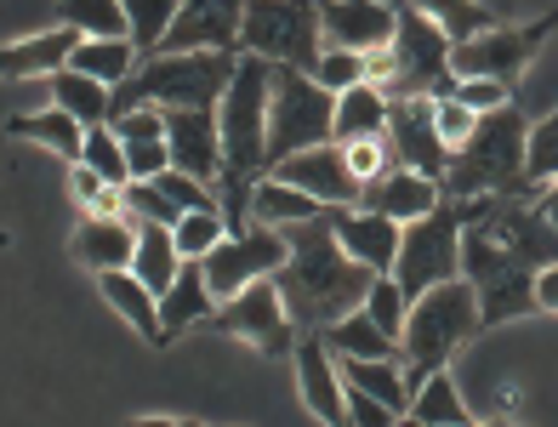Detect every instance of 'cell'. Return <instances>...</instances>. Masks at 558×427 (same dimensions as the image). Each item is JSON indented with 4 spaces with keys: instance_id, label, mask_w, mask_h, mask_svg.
I'll return each mask as SVG.
<instances>
[{
    "instance_id": "1",
    "label": "cell",
    "mask_w": 558,
    "mask_h": 427,
    "mask_svg": "<svg viewBox=\"0 0 558 427\" xmlns=\"http://www.w3.org/2000/svg\"><path fill=\"white\" fill-rule=\"evenodd\" d=\"M337 206H325L319 217L308 222H291L286 240H291V263L274 273L279 296H286V314L296 319V331H325V325H337L348 314L365 308L371 285L383 280V273H371L365 263H353L342 240H337V222H331Z\"/></svg>"
},
{
    "instance_id": "2",
    "label": "cell",
    "mask_w": 558,
    "mask_h": 427,
    "mask_svg": "<svg viewBox=\"0 0 558 427\" xmlns=\"http://www.w3.org/2000/svg\"><path fill=\"white\" fill-rule=\"evenodd\" d=\"M240 74V52H155L114 91V120L132 109H217Z\"/></svg>"
},
{
    "instance_id": "3",
    "label": "cell",
    "mask_w": 558,
    "mask_h": 427,
    "mask_svg": "<svg viewBox=\"0 0 558 427\" xmlns=\"http://www.w3.org/2000/svg\"><path fill=\"white\" fill-rule=\"evenodd\" d=\"M524 148H530V120L519 103L496 114H478V132L456 148L445 199H501V194H536L524 178Z\"/></svg>"
},
{
    "instance_id": "4",
    "label": "cell",
    "mask_w": 558,
    "mask_h": 427,
    "mask_svg": "<svg viewBox=\"0 0 558 427\" xmlns=\"http://www.w3.org/2000/svg\"><path fill=\"white\" fill-rule=\"evenodd\" d=\"M450 35L427 17L416 0H399V40L371 58V86L388 97H450L456 69H450Z\"/></svg>"
},
{
    "instance_id": "5",
    "label": "cell",
    "mask_w": 558,
    "mask_h": 427,
    "mask_svg": "<svg viewBox=\"0 0 558 427\" xmlns=\"http://www.w3.org/2000/svg\"><path fill=\"white\" fill-rule=\"evenodd\" d=\"M478 331H485V319H478V291L468 280H445L427 296H416L411 319H404V342H399L411 388H422L434 370H450V354L462 342H473Z\"/></svg>"
},
{
    "instance_id": "6",
    "label": "cell",
    "mask_w": 558,
    "mask_h": 427,
    "mask_svg": "<svg viewBox=\"0 0 558 427\" xmlns=\"http://www.w3.org/2000/svg\"><path fill=\"white\" fill-rule=\"evenodd\" d=\"M462 280L478 291V319L485 331L524 314H542L536 303V268H530L501 234H490L485 222H468L462 234Z\"/></svg>"
},
{
    "instance_id": "7",
    "label": "cell",
    "mask_w": 558,
    "mask_h": 427,
    "mask_svg": "<svg viewBox=\"0 0 558 427\" xmlns=\"http://www.w3.org/2000/svg\"><path fill=\"white\" fill-rule=\"evenodd\" d=\"M337 143V91H325L314 74L274 63V97H268V171L302 148Z\"/></svg>"
},
{
    "instance_id": "8",
    "label": "cell",
    "mask_w": 558,
    "mask_h": 427,
    "mask_svg": "<svg viewBox=\"0 0 558 427\" xmlns=\"http://www.w3.org/2000/svg\"><path fill=\"white\" fill-rule=\"evenodd\" d=\"M462 234H468V206L462 199H445L427 217H411L399 234V263H393V280L399 291L411 296H427L445 280H462Z\"/></svg>"
},
{
    "instance_id": "9",
    "label": "cell",
    "mask_w": 558,
    "mask_h": 427,
    "mask_svg": "<svg viewBox=\"0 0 558 427\" xmlns=\"http://www.w3.org/2000/svg\"><path fill=\"white\" fill-rule=\"evenodd\" d=\"M240 52L268 58V63H279V69H302V74H314V69H319V58H325L319 0H245Z\"/></svg>"
},
{
    "instance_id": "10",
    "label": "cell",
    "mask_w": 558,
    "mask_h": 427,
    "mask_svg": "<svg viewBox=\"0 0 558 427\" xmlns=\"http://www.w3.org/2000/svg\"><path fill=\"white\" fill-rule=\"evenodd\" d=\"M206 337H234V342H251L263 359H296V319L286 314V296H279L274 280H257L245 285L234 303H217L206 319H199Z\"/></svg>"
},
{
    "instance_id": "11",
    "label": "cell",
    "mask_w": 558,
    "mask_h": 427,
    "mask_svg": "<svg viewBox=\"0 0 558 427\" xmlns=\"http://www.w3.org/2000/svg\"><path fill=\"white\" fill-rule=\"evenodd\" d=\"M558 29V12H542L536 23H496V29L456 40L450 46V69L456 81H501L519 86V74L530 69V58L542 52V40Z\"/></svg>"
},
{
    "instance_id": "12",
    "label": "cell",
    "mask_w": 558,
    "mask_h": 427,
    "mask_svg": "<svg viewBox=\"0 0 558 427\" xmlns=\"http://www.w3.org/2000/svg\"><path fill=\"white\" fill-rule=\"evenodd\" d=\"M199 263H206V280H211V296H217V303H234L245 285L274 280V273L291 263V240H286V229L251 222L245 234H228V240L211 251V257H199Z\"/></svg>"
},
{
    "instance_id": "13",
    "label": "cell",
    "mask_w": 558,
    "mask_h": 427,
    "mask_svg": "<svg viewBox=\"0 0 558 427\" xmlns=\"http://www.w3.org/2000/svg\"><path fill=\"white\" fill-rule=\"evenodd\" d=\"M388 143H393V160L422 171V178H434L445 188L450 178V148L434 125V97H393L388 103Z\"/></svg>"
},
{
    "instance_id": "14",
    "label": "cell",
    "mask_w": 558,
    "mask_h": 427,
    "mask_svg": "<svg viewBox=\"0 0 558 427\" xmlns=\"http://www.w3.org/2000/svg\"><path fill=\"white\" fill-rule=\"evenodd\" d=\"M319 23L325 46L360 58H376L399 40V7H388V0H319Z\"/></svg>"
},
{
    "instance_id": "15",
    "label": "cell",
    "mask_w": 558,
    "mask_h": 427,
    "mask_svg": "<svg viewBox=\"0 0 558 427\" xmlns=\"http://www.w3.org/2000/svg\"><path fill=\"white\" fill-rule=\"evenodd\" d=\"M268 178L279 183H291L302 194H314L319 206H360L365 199V183L348 171V155H342V143H319V148H302V155L291 160H279Z\"/></svg>"
},
{
    "instance_id": "16",
    "label": "cell",
    "mask_w": 558,
    "mask_h": 427,
    "mask_svg": "<svg viewBox=\"0 0 558 427\" xmlns=\"http://www.w3.org/2000/svg\"><path fill=\"white\" fill-rule=\"evenodd\" d=\"M171 171H189L206 188L222 183V120L217 109H166Z\"/></svg>"
},
{
    "instance_id": "17",
    "label": "cell",
    "mask_w": 558,
    "mask_h": 427,
    "mask_svg": "<svg viewBox=\"0 0 558 427\" xmlns=\"http://www.w3.org/2000/svg\"><path fill=\"white\" fill-rule=\"evenodd\" d=\"M245 0H183L160 52H240Z\"/></svg>"
},
{
    "instance_id": "18",
    "label": "cell",
    "mask_w": 558,
    "mask_h": 427,
    "mask_svg": "<svg viewBox=\"0 0 558 427\" xmlns=\"http://www.w3.org/2000/svg\"><path fill=\"white\" fill-rule=\"evenodd\" d=\"M296 388L325 427H348V382L331 359V347L319 342V331H308L296 342Z\"/></svg>"
},
{
    "instance_id": "19",
    "label": "cell",
    "mask_w": 558,
    "mask_h": 427,
    "mask_svg": "<svg viewBox=\"0 0 558 427\" xmlns=\"http://www.w3.org/2000/svg\"><path fill=\"white\" fill-rule=\"evenodd\" d=\"M331 222H337V240H342V251L353 263H365L371 273H393L404 222H393L383 211H365V206H337Z\"/></svg>"
},
{
    "instance_id": "20",
    "label": "cell",
    "mask_w": 558,
    "mask_h": 427,
    "mask_svg": "<svg viewBox=\"0 0 558 427\" xmlns=\"http://www.w3.org/2000/svg\"><path fill=\"white\" fill-rule=\"evenodd\" d=\"M69 257L86 273H114L132 268L137 257V222L132 217H81L69 234Z\"/></svg>"
},
{
    "instance_id": "21",
    "label": "cell",
    "mask_w": 558,
    "mask_h": 427,
    "mask_svg": "<svg viewBox=\"0 0 558 427\" xmlns=\"http://www.w3.org/2000/svg\"><path fill=\"white\" fill-rule=\"evenodd\" d=\"M81 29H46V35H23V40H12L7 52H0V81H52V74H63L69 69V58L81 52Z\"/></svg>"
},
{
    "instance_id": "22",
    "label": "cell",
    "mask_w": 558,
    "mask_h": 427,
    "mask_svg": "<svg viewBox=\"0 0 558 427\" xmlns=\"http://www.w3.org/2000/svg\"><path fill=\"white\" fill-rule=\"evenodd\" d=\"M365 211H383L393 222H411V217H427L434 206H445V188L434 178H422V171L411 166H393L383 171L376 183H365V199H360Z\"/></svg>"
},
{
    "instance_id": "23",
    "label": "cell",
    "mask_w": 558,
    "mask_h": 427,
    "mask_svg": "<svg viewBox=\"0 0 558 427\" xmlns=\"http://www.w3.org/2000/svg\"><path fill=\"white\" fill-rule=\"evenodd\" d=\"M114 137L125 143V160H132V183H155L160 171H171V143H166V109H132L109 120Z\"/></svg>"
},
{
    "instance_id": "24",
    "label": "cell",
    "mask_w": 558,
    "mask_h": 427,
    "mask_svg": "<svg viewBox=\"0 0 558 427\" xmlns=\"http://www.w3.org/2000/svg\"><path fill=\"white\" fill-rule=\"evenodd\" d=\"M97 291H104V303L132 325V331L148 342V347H166V319H160V296L148 291L132 268H114V273H97Z\"/></svg>"
},
{
    "instance_id": "25",
    "label": "cell",
    "mask_w": 558,
    "mask_h": 427,
    "mask_svg": "<svg viewBox=\"0 0 558 427\" xmlns=\"http://www.w3.org/2000/svg\"><path fill=\"white\" fill-rule=\"evenodd\" d=\"M7 132H12L17 143L52 148L63 166H81V155H86V125L74 120L69 109H58V103L46 109V114H12V120H7Z\"/></svg>"
},
{
    "instance_id": "26",
    "label": "cell",
    "mask_w": 558,
    "mask_h": 427,
    "mask_svg": "<svg viewBox=\"0 0 558 427\" xmlns=\"http://www.w3.org/2000/svg\"><path fill=\"white\" fill-rule=\"evenodd\" d=\"M319 342L331 347V359H404L399 337H388L365 308H360V314H348V319H337V325H325Z\"/></svg>"
},
{
    "instance_id": "27",
    "label": "cell",
    "mask_w": 558,
    "mask_h": 427,
    "mask_svg": "<svg viewBox=\"0 0 558 427\" xmlns=\"http://www.w3.org/2000/svg\"><path fill=\"white\" fill-rule=\"evenodd\" d=\"M183 251H177V234L166 229V222H137V257H132V273L155 291V296H166L171 291V280L183 273Z\"/></svg>"
},
{
    "instance_id": "28",
    "label": "cell",
    "mask_w": 558,
    "mask_h": 427,
    "mask_svg": "<svg viewBox=\"0 0 558 427\" xmlns=\"http://www.w3.org/2000/svg\"><path fill=\"white\" fill-rule=\"evenodd\" d=\"M217 308L211 296V280H206V263H183V273L171 280V291L160 296V319H166V337L177 331H194L199 319Z\"/></svg>"
},
{
    "instance_id": "29",
    "label": "cell",
    "mask_w": 558,
    "mask_h": 427,
    "mask_svg": "<svg viewBox=\"0 0 558 427\" xmlns=\"http://www.w3.org/2000/svg\"><path fill=\"white\" fill-rule=\"evenodd\" d=\"M52 103L58 109H69L74 120L86 125H109L114 120V91L104 86V81H92V74H81V69H63V74H52Z\"/></svg>"
},
{
    "instance_id": "30",
    "label": "cell",
    "mask_w": 558,
    "mask_h": 427,
    "mask_svg": "<svg viewBox=\"0 0 558 427\" xmlns=\"http://www.w3.org/2000/svg\"><path fill=\"white\" fill-rule=\"evenodd\" d=\"M360 137H388V97L371 81L337 97V143H360Z\"/></svg>"
},
{
    "instance_id": "31",
    "label": "cell",
    "mask_w": 558,
    "mask_h": 427,
    "mask_svg": "<svg viewBox=\"0 0 558 427\" xmlns=\"http://www.w3.org/2000/svg\"><path fill=\"white\" fill-rule=\"evenodd\" d=\"M58 23L81 29L86 40H132L125 0H58Z\"/></svg>"
},
{
    "instance_id": "32",
    "label": "cell",
    "mask_w": 558,
    "mask_h": 427,
    "mask_svg": "<svg viewBox=\"0 0 558 427\" xmlns=\"http://www.w3.org/2000/svg\"><path fill=\"white\" fill-rule=\"evenodd\" d=\"M325 206L314 194H302L291 183H279V178H263L257 194H251V222H268V229H291V222H308L319 217Z\"/></svg>"
},
{
    "instance_id": "33",
    "label": "cell",
    "mask_w": 558,
    "mask_h": 427,
    "mask_svg": "<svg viewBox=\"0 0 558 427\" xmlns=\"http://www.w3.org/2000/svg\"><path fill=\"white\" fill-rule=\"evenodd\" d=\"M69 69H81L92 81H104L109 91H120L137 74V46L132 40H81V52L69 58Z\"/></svg>"
},
{
    "instance_id": "34",
    "label": "cell",
    "mask_w": 558,
    "mask_h": 427,
    "mask_svg": "<svg viewBox=\"0 0 558 427\" xmlns=\"http://www.w3.org/2000/svg\"><path fill=\"white\" fill-rule=\"evenodd\" d=\"M411 416H422L427 427H468V422H473V411H468V399H462V388H456L450 370H434V376L416 388Z\"/></svg>"
},
{
    "instance_id": "35",
    "label": "cell",
    "mask_w": 558,
    "mask_h": 427,
    "mask_svg": "<svg viewBox=\"0 0 558 427\" xmlns=\"http://www.w3.org/2000/svg\"><path fill=\"white\" fill-rule=\"evenodd\" d=\"M177 12H183V0H125L137 58H155V52H160L166 35H171V23H177Z\"/></svg>"
},
{
    "instance_id": "36",
    "label": "cell",
    "mask_w": 558,
    "mask_h": 427,
    "mask_svg": "<svg viewBox=\"0 0 558 427\" xmlns=\"http://www.w3.org/2000/svg\"><path fill=\"white\" fill-rule=\"evenodd\" d=\"M416 7L434 17L450 40H473V35H485V29L501 23L490 7H478V0H416Z\"/></svg>"
},
{
    "instance_id": "37",
    "label": "cell",
    "mask_w": 558,
    "mask_h": 427,
    "mask_svg": "<svg viewBox=\"0 0 558 427\" xmlns=\"http://www.w3.org/2000/svg\"><path fill=\"white\" fill-rule=\"evenodd\" d=\"M69 194H74V206H81V217H125V188L97 178L86 160L69 166Z\"/></svg>"
},
{
    "instance_id": "38",
    "label": "cell",
    "mask_w": 558,
    "mask_h": 427,
    "mask_svg": "<svg viewBox=\"0 0 558 427\" xmlns=\"http://www.w3.org/2000/svg\"><path fill=\"white\" fill-rule=\"evenodd\" d=\"M81 160L97 171V178H109L114 188H132V160H125V143L114 137V125H92Z\"/></svg>"
},
{
    "instance_id": "39",
    "label": "cell",
    "mask_w": 558,
    "mask_h": 427,
    "mask_svg": "<svg viewBox=\"0 0 558 427\" xmlns=\"http://www.w3.org/2000/svg\"><path fill=\"white\" fill-rule=\"evenodd\" d=\"M524 178H530V188H547V183H558V109H553L547 120H536V125H530Z\"/></svg>"
},
{
    "instance_id": "40",
    "label": "cell",
    "mask_w": 558,
    "mask_h": 427,
    "mask_svg": "<svg viewBox=\"0 0 558 427\" xmlns=\"http://www.w3.org/2000/svg\"><path fill=\"white\" fill-rule=\"evenodd\" d=\"M171 234H177V251H183L189 263H199V257H211V251L228 240V217L222 211H189Z\"/></svg>"
},
{
    "instance_id": "41",
    "label": "cell",
    "mask_w": 558,
    "mask_h": 427,
    "mask_svg": "<svg viewBox=\"0 0 558 427\" xmlns=\"http://www.w3.org/2000/svg\"><path fill=\"white\" fill-rule=\"evenodd\" d=\"M365 314H371L376 325H383L388 337H399V342H404V319H411V296L399 291V280H393V273H383V280L371 285V296H365Z\"/></svg>"
},
{
    "instance_id": "42",
    "label": "cell",
    "mask_w": 558,
    "mask_h": 427,
    "mask_svg": "<svg viewBox=\"0 0 558 427\" xmlns=\"http://www.w3.org/2000/svg\"><path fill=\"white\" fill-rule=\"evenodd\" d=\"M314 81L325 86V91H353V86H365L371 81V58H360V52H337V46H325V58H319V69H314Z\"/></svg>"
},
{
    "instance_id": "43",
    "label": "cell",
    "mask_w": 558,
    "mask_h": 427,
    "mask_svg": "<svg viewBox=\"0 0 558 427\" xmlns=\"http://www.w3.org/2000/svg\"><path fill=\"white\" fill-rule=\"evenodd\" d=\"M155 188L171 199L177 211H222V194H217V188H206L199 178H189V171H160Z\"/></svg>"
},
{
    "instance_id": "44",
    "label": "cell",
    "mask_w": 558,
    "mask_h": 427,
    "mask_svg": "<svg viewBox=\"0 0 558 427\" xmlns=\"http://www.w3.org/2000/svg\"><path fill=\"white\" fill-rule=\"evenodd\" d=\"M342 155H348V171H353L360 183H376L383 171H393V166H399L388 137H360V143H342Z\"/></svg>"
},
{
    "instance_id": "45",
    "label": "cell",
    "mask_w": 558,
    "mask_h": 427,
    "mask_svg": "<svg viewBox=\"0 0 558 427\" xmlns=\"http://www.w3.org/2000/svg\"><path fill=\"white\" fill-rule=\"evenodd\" d=\"M125 217H132V222H166V229H177L189 211H177L155 183H132V188H125Z\"/></svg>"
},
{
    "instance_id": "46",
    "label": "cell",
    "mask_w": 558,
    "mask_h": 427,
    "mask_svg": "<svg viewBox=\"0 0 558 427\" xmlns=\"http://www.w3.org/2000/svg\"><path fill=\"white\" fill-rule=\"evenodd\" d=\"M434 125H439V137H445V148H450V155H456V148H462L473 132H478V114L462 103V97H434Z\"/></svg>"
},
{
    "instance_id": "47",
    "label": "cell",
    "mask_w": 558,
    "mask_h": 427,
    "mask_svg": "<svg viewBox=\"0 0 558 427\" xmlns=\"http://www.w3.org/2000/svg\"><path fill=\"white\" fill-rule=\"evenodd\" d=\"M456 97L473 109V114H496L513 103V86H501V81H456Z\"/></svg>"
},
{
    "instance_id": "48",
    "label": "cell",
    "mask_w": 558,
    "mask_h": 427,
    "mask_svg": "<svg viewBox=\"0 0 558 427\" xmlns=\"http://www.w3.org/2000/svg\"><path fill=\"white\" fill-rule=\"evenodd\" d=\"M348 422L353 427H399V411H388L383 399H371L360 388H348Z\"/></svg>"
},
{
    "instance_id": "49",
    "label": "cell",
    "mask_w": 558,
    "mask_h": 427,
    "mask_svg": "<svg viewBox=\"0 0 558 427\" xmlns=\"http://www.w3.org/2000/svg\"><path fill=\"white\" fill-rule=\"evenodd\" d=\"M536 303H542V314H558V263L536 273Z\"/></svg>"
},
{
    "instance_id": "50",
    "label": "cell",
    "mask_w": 558,
    "mask_h": 427,
    "mask_svg": "<svg viewBox=\"0 0 558 427\" xmlns=\"http://www.w3.org/2000/svg\"><path fill=\"white\" fill-rule=\"evenodd\" d=\"M536 206H542V217H547L553 229H558V183H547V188L536 194Z\"/></svg>"
},
{
    "instance_id": "51",
    "label": "cell",
    "mask_w": 558,
    "mask_h": 427,
    "mask_svg": "<svg viewBox=\"0 0 558 427\" xmlns=\"http://www.w3.org/2000/svg\"><path fill=\"white\" fill-rule=\"evenodd\" d=\"M125 427H183V422H171V416H132Z\"/></svg>"
},
{
    "instance_id": "52",
    "label": "cell",
    "mask_w": 558,
    "mask_h": 427,
    "mask_svg": "<svg viewBox=\"0 0 558 427\" xmlns=\"http://www.w3.org/2000/svg\"><path fill=\"white\" fill-rule=\"evenodd\" d=\"M399 427H427L422 416H399Z\"/></svg>"
},
{
    "instance_id": "53",
    "label": "cell",
    "mask_w": 558,
    "mask_h": 427,
    "mask_svg": "<svg viewBox=\"0 0 558 427\" xmlns=\"http://www.w3.org/2000/svg\"><path fill=\"white\" fill-rule=\"evenodd\" d=\"M468 427H519V422H468Z\"/></svg>"
},
{
    "instance_id": "54",
    "label": "cell",
    "mask_w": 558,
    "mask_h": 427,
    "mask_svg": "<svg viewBox=\"0 0 558 427\" xmlns=\"http://www.w3.org/2000/svg\"><path fill=\"white\" fill-rule=\"evenodd\" d=\"M183 427H199V422H183Z\"/></svg>"
},
{
    "instance_id": "55",
    "label": "cell",
    "mask_w": 558,
    "mask_h": 427,
    "mask_svg": "<svg viewBox=\"0 0 558 427\" xmlns=\"http://www.w3.org/2000/svg\"><path fill=\"white\" fill-rule=\"evenodd\" d=\"M388 7H399V0H388Z\"/></svg>"
},
{
    "instance_id": "56",
    "label": "cell",
    "mask_w": 558,
    "mask_h": 427,
    "mask_svg": "<svg viewBox=\"0 0 558 427\" xmlns=\"http://www.w3.org/2000/svg\"><path fill=\"white\" fill-rule=\"evenodd\" d=\"M348 427H353V422H348Z\"/></svg>"
}]
</instances>
